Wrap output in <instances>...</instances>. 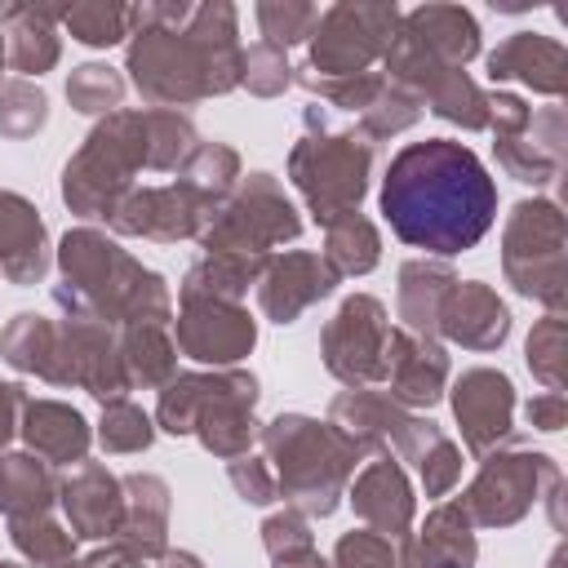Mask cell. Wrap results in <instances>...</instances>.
Returning a JSON list of instances; mask_svg holds the SVG:
<instances>
[{
	"label": "cell",
	"mask_w": 568,
	"mask_h": 568,
	"mask_svg": "<svg viewBox=\"0 0 568 568\" xmlns=\"http://www.w3.org/2000/svg\"><path fill=\"white\" fill-rule=\"evenodd\" d=\"M390 231L426 253H466L484 240L497 213V191L479 155L448 138L408 142L382 182Z\"/></svg>",
	"instance_id": "6da1fadb"
},
{
	"label": "cell",
	"mask_w": 568,
	"mask_h": 568,
	"mask_svg": "<svg viewBox=\"0 0 568 568\" xmlns=\"http://www.w3.org/2000/svg\"><path fill=\"white\" fill-rule=\"evenodd\" d=\"M44 231L36 222V213L18 200V195H0V257L9 266V275L31 280L44 266Z\"/></svg>",
	"instance_id": "7a4b0ae2"
},
{
	"label": "cell",
	"mask_w": 568,
	"mask_h": 568,
	"mask_svg": "<svg viewBox=\"0 0 568 568\" xmlns=\"http://www.w3.org/2000/svg\"><path fill=\"white\" fill-rule=\"evenodd\" d=\"M506 408H510V382L497 373H470L457 386V417L470 444H484L488 430H506Z\"/></svg>",
	"instance_id": "3957f363"
},
{
	"label": "cell",
	"mask_w": 568,
	"mask_h": 568,
	"mask_svg": "<svg viewBox=\"0 0 568 568\" xmlns=\"http://www.w3.org/2000/svg\"><path fill=\"white\" fill-rule=\"evenodd\" d=\"M67 93L80 102V111H106V102L120 98V80L106 75V67H80Z\"/></svg>",
	"instance_id": "277c9868"
},
{
	"label": "cell",
	"mask_w": 568,
	"mask_h": 568,
	"mask_svg": "<svg viewBox=\"0 0 568 568\" xmlns=\"http://www.w3.org/2000/svg\"><path fill=\"white\" fill-rule=\"evenodd\" d=\"M129 13H120V9H71L67 13L75 40H84V44H111V40H120V22Z\"/></svg>",
	"instance_id": "5b68a950"
},
{
	"label": "cell",
	"mask_w": 568,
	"mask_h": 568,
	"mask_svg": "<svg viewBox=\"0 0 568 568\" xmlns=\"http://www.w3.org/2000/svg\"><path fill=\"white\" fill-rule=\"evenodd\" d=\"M106 426H111V430H102V439H106L111 448H138V444H146V439H151L146 417H142V413H133V408H115Z\"/></svg>",
	"instance_id": "8992f818"
},
{
	"label": "cell",
	"mask_w": 568,
	"mask_h": 568,
	"mask_svg": "<svg viewBox=\"0 0 568 568\" xmlns=\"http://www.w3.org/2000/svg\"><path fill=\"white\" fill-rule=\"evenodd\" d=\"M0 390H4V386H0ZM9 399H13V395H0V439H4V430H9V426H4V422H9V417H4V404H9Z\"/></svg>",
	"instance_id": "52a82bcc"
}]
</instances>
